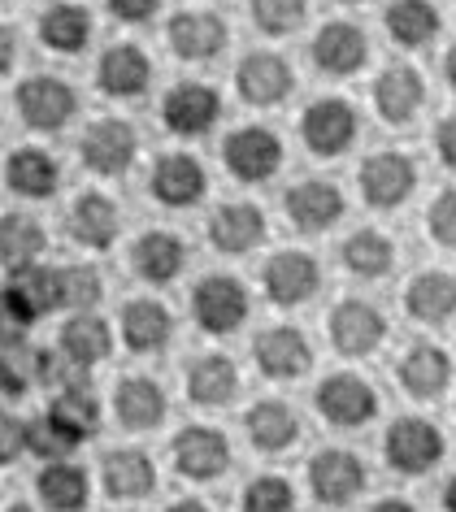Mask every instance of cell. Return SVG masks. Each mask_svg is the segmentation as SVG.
<instances>
[{
  "instance_id": "cell-44",
  "label": "cell",
  "mask_w": 456,
  "mask_h": 512,
  "mask_svg": "<svg viewBox=\"0 0 456 512\" xmlns=\"http://www.w3.org/2000/svg\"><path fill=\"white\" fill-rule=\"evenodd\" d=\"M105 287H100V274L92 265H66L61 270V309H74V313H87L96 309Z\"/></svg>"
},
{
  "instance_id": "cell-41",
  "label": "cell",
  "mask_w": 456,
  "mask_h": 512,
  "mask_svg": "<svg viewBox=\"0 0 456 512\" xmlns=\"http://www.w3.org/2000/svg\"><path fill=\"white\" fill-rule=\"evenodd\" d=\"M48 413H53V417L61 421V426H70L83 443L100 430V400H96V391H92V387H79V391H61V395H53Z\"/></svg>"
},
{
  "instance_id": "cell-51",
  "label": "cell",
  "mask_w": 456,
  "mask_h": 512,
  "mask_svg": "<svg viewBox=\"0 0 456 512\" xmlns=\"http://www.w3.org/2000/svg\"><path fill=\"white\" fill-rule=\"evenodd\" d=\"M9 66H14V31L0 27V74H5Z\"/></svg>"
},
{
  "instance_id": "cell-30",
  "label": "cell",
  "mask_w": 456,
  "mask_h": 512,
  "mask_svg": "<svg viewBox=\"0 0 456 512\" xmlns=\"http://www.w3.org/2000/svg\"><path fill=\"white\" fill-rule=\"evenodd\" d=\"M248 439L261 447V452H287L300 439V417L291 413L283 400H261L248 408Z\"/></svg>"
},
{
  "instance_id": "cell-38",
  "label": "cell",
  "mask_w": 456,
  "mask_h": 512,
  "mask_svg": "<svg viewBox=\"0 0 456 512\" xmlns=\"http://www.w3.org/2000/svg\"><path fill=\"white\" fill-rule=\"evenodd\" d=\"M14 296L27 304L31 317H44L61 309V270L53 265H27V270H14Z\"/></svg>"
},
{
  "instance_id": "cell-32",
  "label": "cell",
  "mask_w": 456,
  "mask_h": 512,
  "mask_svg": "<svg viewBox=\"0 0 456 512\" xmlns=\"http://www.w3.org/2000/svg\"><path fill=\"white\" fill-rule=\"evenodd\" d=\"M66 230L83 243V248H109V243L118 239V209H113V200L87 191V196L74 200Z\"/></svg>"
},
{
  "instance_id": "cell-10",
  "label": "cell",
  "mask_w": 456,
  "mask_h": 512,
  "mask_svg": "<svg viewBox=\"0 0 456 512\" xmlns=\"http://www.w3.org/2000/svg\"><path fill=\"white\" fill-rule=\"evenodd\" d=\"M252 356H257L261 374L274 378V382H291V378L309 374V365H313V348H309V339H304L296 326L261 330L257 343H252Z\"/></svg>"
},
{
  "instance_id": "cell-46",
  "label": "cell",
  "mask_w": 456,
  "mask_h": 512,
  "mask_svg": "<svg viewBox=\"0 0 456 512\" xmlns=\"http://www.w3.org/2000/svg\"><path fill=\"white\" fill-rule=\"evenodd\" d=\"M31 309L14 296V287H0V348L5 343H22L27 339V330H31Z\"/></svg>"
},
{
  "instance_id": "cell-13",
  "label": "cell",
  "mask_w": 456,
  "mask_h": 512,
  "mask_svg": "<svg viewBox=\"0 0 456 512\" xmlns=\"http://www.w3.org/2000/svg\"><path fill=\"white\" fill-rule=\"evenodd\" d=\"M222 113V96L205 83H179L161 100V118L174 135H205Z\"/></svg>"
},
{
  "instance_id": "cell-7",
  "label": "cell",
  "mask_w": 456,
  "mask_h": 512,
  "mask_svg": "<svg viewBox=\"0 0 456 512\" xmlns=\"http://www.w3.org/2000/svg\"><path fill=\"white\" fill-rule=\"evenodd\" d=\"M300 135H304V144H309V152H318V157H339V152L357 139V109L339 96L313 100V105L304 109Z\"/></svg>"
},
{
  "instance_id": "cell-36",
  "label": "cell",
  "mask_w": 456,
  "mask_h": 512,
  "mask_svg": "<svg viewBox=\"0 0 456 512\" xmlns=\"http://www.w3.org/2000/svg\"><path fill=\"white\" fill-rule=\"evenodd\" d=\"M109 348H113L109 326L100 322V317H87V313H79L74 322H66V330H61V339H57V352H66L70 361L83 365V369L105 361Z\"/></svg>"
},
{
  "instance_id": "cell-24",
  "label": "cell",
  "mask_w": 456,
  "mask_h": 512,
  "mask_svg": "<svg viewBox=\"0 0 456 512\" xmlns=\"http://www.w3.org/2000/svg\"><path fill=\"white\" fill-rule=\"evenodd\" d=\"M426 100V83L422 74H417L413 66H387L383 74H378L374 83V105H378V118L383 122H409L417 109H422Z\"/></svg>"
},
{
  "instance_id": "cell-21",
  "label": "cell",
  "mask_w": 456,
  "mask_h": 512,
  "mask_svg": "<svg viewBox=\"0 0 456 512\" xmlns=\"http://www.w3.org/2000/svg\"><path fill=\"white\" fill-rule=\"evenodd\" d=\"M287 213L300 230H326L344 217V196L326 178H304L287 191Z\"/></svg>"
},
{
  "instance_id": "cell-17",
  "label": "cell",
  "mask_w": 456,
  "mask_h": 512,
  "mask_svg": "<svg viewBox=\"0 0 456 512\" xmlns=\"http://www.w3.org/2000/svg\"><path fill=\"white\" fill-rule=\"evenodd\" d=\"M291 83H296L291 79V66L274 53H252L235 70V87L248 105H278V100L291 96Z\"/></svg>"
},
{
  "instance_id": "cell-27",
  "label": "cell",
  "mask_w": 456,
  "mask_h": 512,
  "mask_svg": "<svg viewBox=\"0 0 456 512\" xmlns=\"http://www.w3.org/2000/svg\"><path fill=\"white\" fill-rule=\"evenodd\" d=\"M404 309H409V317L422 326H443L456 313V278L443 274V270L417 274L409 283V291H404Z\"/></svg>"
},
{
  "instance_id": "cell-48",
  "label": "cell",
  "mask_w": 456,
  "mask_h": 512,
  "mask_svg": "<svg viewBox=\"0 0 456 512\" xmlns=\"http://www.w3.org/2000/svg\"><path fill=\"white\" fill-rule=\"evenodd\" d=\"M27 452V421L0 413V465H14Z\"/></svg>"
},
{
  "instance_id": "cell-8",
  "label": "cell",
  "mask_w": 456,
  "mask_h": 512,
  "mask_svg": "<svg viewBox=\"0 0 456 512\" xmlns=\"http://www.w3.org/2000/svg\"><path fill=\"white\" fill-rule=\"evenodd\" d=\"M74 109H79V96L53 74H35L18 87V113L31 131H61L74 118Z\"/></svg>"
},
{
  "instance_id": "cell-2",
  "label": "cell",
  "mask_w": 456,
  "mask_h": 512,
  "mask_svg": "<svg viewBox=\"0 0 456 512\" xmlns=\"http://www.w3.org/2000/svg\"><path fill=\"white\" fill-rule=\"evenodd\" d=\"M365 482H370V473H365V460L357 452H344V447H326L309 460V486H313V499L326 508H344L352 504Z\"/></svg>"
},
{
  "instance_id": "cell-55",
  "label": "cell",
  "mask_w": 456,
  "mask_h": 512,
  "mask_svg": "<svg viewBox=\"0 0 456 512\" xmlns=\"http://www.w3.org/2000/svg\"><path fill=\"white\" fill-rule=\"evenodd\" d=\"M443 70H448V83L456 87V48H452V53H448V61H443Z\"/></svg>"
},
{
  "instance_id": "cell-5",
  "label": "cell",
  "mask_w": 456,
  "mask_h": 512,
  "mask_svg": "<svg viewBox=\"0 0 456 512\" xmlns=\"http://www.w3.org/2000/svg\"><path fill=\"white\" fill-rule=\"evenodd\" d=\"M318 413L339 430H361L378 417V395L357 374H331L318 387Z\"/></svg>"
},
{
  "instance_id": "cell-6",
  "label": "cell",
  "mask_w": 456,
  "mask_h": 512,
  "mask_svg": "<svg viewBox=\"0 0 456 512\" xmlns=\"http://www.w3.org/2000/svg\"><path fill=\"white\" fill-rule=\"evenodd\" d=\"M222 157H226V170H231L239 183H265V178H274L278 165H283V144H278V135L265 131V126H239V131L226 139Z\"/></svg>"
},
{
  "instance_id": "cell-33",
  "label": "cell",
  "mask_w": 456,
  "mask_h": 512,
  "mask_svg": "<svg viewBox=\"0 0 456 512\" xmlns=\"http://www.w3.org/2000/svg\"><path fill=\"white\" fill-rule=\"evenodd\" d=\"M5 178H9V191H18V196H27V200H44V196H53L57 191L61 170H57V161L48 157V152L18 148L14 157H9V165H5Z\"/></svg>"
},
{
  "instance_id": "cell-3",
  "label": "cell",
  "mask_w": 456,
  "mask_h": 512,
  "mask_svg": "<svg viewBox=\"0 0 456 512\" xmlns=\"http://www.w3.org/2000/svg\"><path fill=\"white\" fill-rule=\"evenodd\" d=\"M192 317L209 335H231L248 317V291L231 274H209L192 291Z\"/></svg>"
},
{
  "instance_id": "cell-1",
  "label": "cell",
  "mask_w": 456,
  "mask_h": 512,
  "mask_svg": "<svg viewBox=\"0 0 456 512\" xmlns=\"http://www.w3.org/2000/svg\"><path fill=\"white\" fill-rule=\"evenodd\" d=\"M383 456L404 478H422V473H430L443 460V434L426 417H400V421H391V430L383 439Z\"/></svg>"
},
{
  "instance_id": "cell-18",
  "label": "cell",
  "mask_w": 456,
  "mask_h": 512,
  "mask_svg": "<svg viewBox=\"0 0 456 512\" xmlns=\"http://www.w3.org/2000/svg\"><path fill=\"white\" fill-rule=\"evenodd\" d=\"M265 239V213L257 204H222L209 217V243L226 256H244Z\"/></svg>"
},
{
  "instance_id": "cell-56",
  "label": "cell",
  "mask_w": 456,
  "mask_h": 512,
  "mask_svg": "<svg viewBox=\"0 0 456 512\" xmlns=\"http://www.w3.org/2000/svg\"><path fill=\"white\" fill-rule=\"evenodd\" d=\"M9 512H35L31 504H14V508H9Z\"/></svg>"
},
{
  "instance_id": "cell-26",
  "label": "cell",
  "mask_w": 456,
  "mask_h": 512,
  "mask_svg": "<svg viewBox=\"0 0 456 512\" xmlns=\"http://www.w3.org/2000/svg\"><path fill=\"white\" fill-rule=\"evenodd\" d=\"M174 335V322H170V309L166 304H157V300H126V309H122V339H126V348L139 352V356H148V352H161L170 343Z\"/></svg>"
},
{
  "instance_id": "cell-19",
  "label": "cell",
  "mask_w": 456,
  "mask_h": 512,
  "mask_svg": "<svg viewBox=\"0 0 456 512\" xmlns=\"http://www.w3.org/2000/svg\"><path fill=\"white\" fill-rule=\"evenodd\" d=\"M365 57H370V44H365V31L352 27V22H326L318 31V40H313V61H318V70L326 74H357L365 66Z\"/></svg>"
},
{
  "instance_id": "cell-15",
  "label": "cell",
  "mask_w": 456,
  "mask_h": 512,
  "mask_svg": "<svg viewBox=\"0 0 456 512\" xmlns=\"http://www.w3.org/2000/svg\"><path fill=\"white\" fill-rule=\"evenodd\" d=\"M205 170H200L196 157L187 152H170L152 165V196L170 209H192V204L205 200Z\"/></svg>"
},
{
  "instance_id": "cell-11",
  "label": "cell",
  "mask_w": 456,
  "mask_h": 512,
  "mask_svg": "<svg viewBox=\"0 0 456 512\" xmlns=\"http://www.w3.org/2000/svg\"><path fill=\"white\" fill-rule=\"evenodd\" d=\"M135 131L122 118H100L87 126L83 135V161L87 170L105 174V178H122L135 165Z\"/></svg>"
},
{
  "instance_id": "cell-47",
  "label": "cell",
  "mask_w": 456,
  "mask_h": 512,
  "mask_svg": "<svg viewBox=\"0 0 456 512\" xmlns=\"http://www.w3.org/2000/svg\"><path fill=\"white\" fill-rule=\"evenodd\" d=\"M430 235H435L443 248H456V187H448L430 204Z\"/></svg>"
},
{
  "instance_id": "cell-53",
  "label": "cell",
  "mask_w": 456,
  "mask_h": 512,
  "mask_svg": "<svg viewBox=\"0 0 456 512\" xmlns=\"http://www.w3.org/2000/svg\"><path fill=\"white\" fill-rule=\"evenodd\" d=\"M166 512H209V504H200V499H179V504H170Z\"/></svg>"
},
{
  "instance_id": "cell-54",
  "label": "cell",
  "mask_w": 456,
  "mask_h": 512,
  "mask_svg": "<svg viewBox=\"0 0 456 512\" xmlns=\"http://www.w3.org/2000/svg\"><path fill=\"white\" fill-rule=\"evenodd\" d=\"M443 512H456V478H448V486H443Z\"/></svg>"
},
{
  "instance_id": "cell-52",
  "label": "cell",
  "mask_w": 456,
  "mask_h": 512,
  "mask_svg": "<svg viewBox=\"0 0 456 512\" xmlns=\"http://www.w3.org/2000/svg\"><path fill=\"white\" fill-rule=\"evenodd\" d=\"M370 512H417V508L409 504V499H378Z\"/></svg>"
},
{
  "instance_id": "cell-57",
  "label": "cell",
  "mask_w": 456,
  "mask_h": 512,
  "mask_svg": "<svg viewBox=\"0 0 456 512\" xmlns=\"http://www.w3.org/2000/svg\"><path fill=\"white\" fill-rule=\"evenodd\" d=\"M348 5H352V0H348Z\"/></svg>"
},
{
  "instance_id": "cell-29",
  "label": "cell",
  "mask_w": 456,
  "mask_h": 512,
  "mask_svg": "<svg viewBox=\"0 0 456 512\" xmlns=\"http://www.w3.org/2000/svg\"><path fill=\"white\" fill-rule=\"evenodd\" d=\"M187 261V248L179 235H170V230H148L144 239H135L131 248V265L139 278H148V283H170V278H179Z\"/></svg>"
},
{
  "instance_id": "cell-25",
  "label": "cell",
  "mask_w": 456,
  "mask_h": 512,
  "mask_svg": "<svg viewBox=\"0 0 456 512\" xmlns=\"http://www.w3.org/2000/svg\"><path fill=\"white\" fill-rule=\"evenodd\" d=\"M239 391V369L231 356H196L192 369H187V400L200 404V408H222L231 404Z\"/></svg>"
},
{
  "instance_id": "cell-50",
  "label": "cell",
  "mask_w": 456,
  "mask_h": 512,
  "mask_svg": "<svg viewBox=\"0 0 456 512\" xmlns=\"http://www.w3.org/2000/svg\"><path fill=\"white\" fill-rule=\"evenodd\" d=\"M435 148H439V161L448 165V170H456V113H452V118H443V122H439V131H435Z\"/></svg>"
},
{
  "instance_id": "cell-43",
  "label": "cell",
  "mask_w": 456,
  "mask_h": 512,
  "mask_svg": "<svg viewBox=\"0 0 456 512\" xmlns=\"http://www.w3.org/2000/svg\"><path fill=\"white\" fill-rule=\"evenodd\" d=\"M239 512H296V491H291L287 478H274V473H261L244 486L239 495Z\"/></svg>"
},
{
  "instance_id": "cell-9",
  "label": "cell",
  "mask_w": 456,
  "mask_h": 512,
  "mask_svg": "<svg viewBox=\"0 0 456 512\" xmlns=\"http://www.w3.org/2000/svg\"><path fill=\"white\" fill-rule=\"evenodd\" d=\"M413 187H417V165L404 152H374L361 165V196L374 209H396V204L413 196Z\"/></svg>"
},
{
  "instance_id": "cell-49",
  "label": "cell",
  "mask_w": 456,
  "mask_h": 512,
  "mask_svg": "<svg viewBox=\"0 0 456 512\" xmlns=\"http://www.w3.org/2000/svg\"><path fill=\"white\" fill-rule=\"evenodd\" d=\"M109 9L122 22H148L161 9V0H109Z\"/></svg>"
},
{
  "instance_id": "cell-20",
  "label": "cell",
  "mask_w": 456,
  "mask_h": 512,
  "mask_svg": "<svg viewBox=\"0 0 456 512\" xmlns=\"http://www.w3.org/2000/svg\"><path fill=\"white\" fill-rule=\"evenodd\" d=\"M152 79V61L144 57V48L135 44H113L96 66V83L105 96H118V100H131L148 87Z\"/></svg>"
},
{
  "instance_id": "cell-45",
  "label": "cell",
  "mask_w": 456,
  "mask_h": 512,
  "mask_svg": "<svg viewBox=\"0 0 456 512\" xmlns=\"http://www.w3.org/2000/svg\"><path fill=\"white\" fill-rule=\"evenodd\" d=\"M304 0H252V18L265 35H291L304 22Z\"/></svg>"
},
{
  "instance_id": "cell-39",
  "label": "cell",
  "mask_w": 456,
  "mask_h": 512,
  "mask_svg": "<svg viewBox=\"0 0 456 512\" xmlns=\"http://www.w3.org/2000/svg\"><path fill=\"white\" fill-rule=\"evenodd\" d=\"M35 382H40V348L22 343H5L0 348V395L5 400H22Z\"/></svg>"
},
{
  "instance_id": "cell-14",
  "label": "cell",
  "mask_w": 456,
  "mask_h": 512,
  "mask_svg": "<svg viewBox=\"0 0 456 512\" xmlns=\"http://www.w3.org/2000/svg\"><path fill=\"white\" fill-rule=\"evenodd\" d=\"M265 296L274 304H283V309H296L318 291L322 283V270L318 261H313L309 252H278L270 265H265Z\"/></svg>"
},
{
  "instance_id": "cell-31",
  "label": "cell",
  "mask_w": 456,
  "mask_h": 512,
  "mask_svg": "<svg viewBox=\"0 0 456 512\" xmlns=\"http://www.w3.org/2000/svg\"><path fill=\"white\" fill-rule=\"evenodd\" d=\"M35 491H40V504L53 512H83L87 495H92V482L79 465L70 460H57V465H44L40 478H35Z\"/></svg>"
},
{
  "instance_id": "cell-22",
  "label": "cell",
  "mask_w": 456,
  "mask_h": 512,
  "mask_svg": "<svg viewBox=\"0 0 456 512\" xmlns=\"http://www.w3.org/2000/svg\"><path fill=\"white\" fill-rule=\"evenodd\" d=\"M100 482H105L109 499H122V504H131V499L152 495V486H157V469H152L148 452L118 447V452H109L105 465H100Z\"/></svg>"
},
{
  "instance_id": "cell-42",
  "label": "cell",
  "mask_w": 456,
  "mask_h": 512,
  "mask_svg": "<svg viewBox=\"0 0 456 512\" xmlns=\"http://www.w3.org/2000/svg\"><path fill=\"white\" fill-rule=\"evenodd\" d=\"M79 443H83L79 434H74L70 426H61L53 413L27 421V452L40 456V460H48V465H57V460L74 456V447H79Z\"/></svg>"
},
{
  "instance_id": "cell-40",
  "label": "cell",
  "mask_w": 456,
  "mask_h": 512,
  "mask_svg": "<svg viewBox=\"0 0 456 512\" xmlns=\"http://www.w3.org/2000/svg\"><path fill=\"white\" fill-rule=\"evenodd\" d=\"M391 256H396V248H391V239L378 235V230H357V235L344 243V265L357 278H383L391 270Z\"/></svg>"
},
{
  "instance_id": "cell-34",
  "label": "cell",
  "mask_w": 456,
  "mask_h": 512,
  "mask_svg": "<svg viewBox=\"0 0 456 512\" xmlns=\"http://www.w3.org/2000/svg\"><path fill=\"white\" fill-rule=\"evenodd\" d=\"M383 22H387L391 40L404 48H426V44H435V35L443 31V18L430 0H396Z\"/></svg>"
},
{
  "instance_id": "cell-4",
  "label": "cell",
  "mask_w": 456,
  "mask_h": 512,
  "mask_svg": "<svg viewBox=\"0 0 456 512\" xmlns=\"http://www.w3.org/2000/svg\"><path fill=\"white\" fill-rule=\"evenodd\" d=\"M170 456H174V469L192 482H213L231 469V443H226V434L213 430V426L179 430L170 443Z\"/></svg>"
},
{
  "instance_id": "cell-23",
  "label": "cell",
  "mask_w": 456,
  "mask_h": 512,
  "mask_svg": "<svg viewBox=\"0 0 456 512\" xmlns=\"http://www.w3.org/2000/svg\"><path fill=\"white\" fill-rule=\"evenodd\" d=\"M113 413L126 430H157L166 421V391L157 378H122L113 395Z\"/></svg>"
},
{
  "instance_id": "cell-37",
  "label": "cell",
  "mask_w": 456,
  "mask_h": 512,
  "mask_svg": "<svg viewBox=\"0 0 456 512\" xmlns=\"http://www.w3.org/2000/svg\"><path fill=\"white\" fill-rule=\"evenodd\" d=\"M40 40L53 53H83L92 40V14L83 5H53L40 18Z\"/></svg>"
},
{
  "instance_id": "cell-28",
  "label": "cell",
  "mask_w": 456,
  "mask_h": 512,
  "mask_svg": "<svg viewBox=\"0 0 456 512\" xmlns=\"http://www.w3.org/2000/svg\"><path fill=\"white\" fill-rule=\"evenodd\" d=\"M170 48L183 61H209L226 48V22L218 14H179L170 22Z\"/></svg>"
},
{
  "instance_id": "cell-12",
  "label": "cell",
  "mask_w": 456,
  "mask_h": 512,
  "mask_svg": "<svg viewBox=\"0 0 456 512\" xmlns=\"http://www.w3.org/2000/svg\"><path fill=\"white\" fill-rule=\"evenodd\" d=\"M331 339L344 356H370L387 339V322L370 300H339L331 313Z\"/></svg>"
},
{
  "instance_id": "cell-16",
  "label": "cell",
  "mask_w": 456,
  "mask_h": 512,
  "mask_svg": "<svg viewBox=\"0 0 456 512\" xmlns=\"http://www.w3.org/2000/svg\"><path fill=\"white\" fill-rule=\"evenodd\" d=\"M448 382H452V356L439 343H413L400 356V387L413 400H439L448 391Z\"/></svg>"
},
{
  "instance_id": "cell-35",
  "label": "cell",
  "mask_w": 456,
  "mask_h": 512,
  "mask_svg": "<svg viewBox=\"0 0 456 512\" xmlns=\"http://www.w3.org/2000/svg\"><path fill=\"white\" fill-rule=\"evenodd\" d=\"M44 252V226L27 213H5L0 217V265L5 270H27L40 265Z\"/></svg>"
}]
</instances>
